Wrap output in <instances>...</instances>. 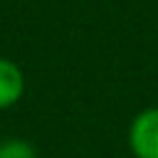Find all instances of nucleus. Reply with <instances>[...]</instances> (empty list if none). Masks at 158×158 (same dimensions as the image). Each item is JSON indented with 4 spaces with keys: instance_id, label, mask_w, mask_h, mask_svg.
Here are the masks:
<instances>
[{
    "instance_id": "nucleus-3",
    "label": "nucleus",
    "mask_w": 158,
    "mask_h": 158,
    "mask_svg": "<svg viewBox=\"0 0 158 158\" xmlns=\"http://www.w3.org/2000/svg\"><path fill=\"white\" fill-rule=\"evenodd\" d=\"M0 158H37V148L25 138H2Z\"/></svg>"
},
{
    "instance_id": "nucleus-1",
    "label": "nucleus",
    "mask_w": 158,
    "mask_h": 158,
    "mask_svg": "<svg viewBox=\"0 0 158 158\" xmlns=\"http://www.w3.org/2000/svg\"><path fill=\"white\" fill-rule=\"evenodd\" d=\"M126 141L133 158H158V106H148L131 118Z\"/></svg>"
},
{
    "instance_id": "nucleus-2",
    "label": "nucleus",
    "mask_w": 158,
    "mask_h": 158,
    "mask_svg": "<svg viewBox=\"0 0 158 158\" xmlns=\"http://www.w3.org/2000/svg\"><path fill=\"white\" fill-rule=\"evenodd\" d=\"M25 94V72L17 62L0 57V111L15 106Z\"/></svg>"
}]
</instances>
